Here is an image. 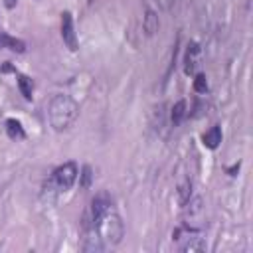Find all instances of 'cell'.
<instances>
[{"instance_id": "cell-1", "label": "cell", "mask_w": 253, "mask_h": 253, "mask_svg": "<svg viewBox=\"0 0 253 253\" xmlns=\"http://www.w3.org/2000/svg\"><path fill=\"white\" fill-rule=\"evenodd\" d=\"M47 115H49V123L55 130H65L69 128L77 115H79V107L77 103L67 97V95H55L51 101H49V107H47Z\"/></svg>"}, {"instance_id": "cell-2", "label": "cell", "mask_w": 253, "mask_h": 253, "mask_svg": "<svg viewBox=\"0 0 253 253\" xmlns=\"http://www.w3.org/2000/svg\"><path fill=\"white\" fill-rule=\"evenodd\" d=\"M97 233H99V237L103 239V243L107 245V247H113V245H119L121 243V239H123V235H125V225H123V221H121V217L111 210L109 213H105L103 215V219L97 223Z\"/></svg>"}, {"instance_id": "cell-3", "label": "cell", "mask_w": 253, "mask_h": 253, "mask_svg": "<svg viewBox=\"0 0 253 253\" xmlns=\"http://www.w3.org/2000/svg\"><path fill=\"white\" fill-rule=\"evenodd\" d=\"M111 210H113V202H111L109 194L101 192L99 196H95V198L91 200L87 211H85V217H83V227H85V231H87V229H95L97 223L103 219V215L109 213Z\"/></svg>"}, {"instance_id": "cell-4", "label": "cell", "mask_w": 253, "mask_h": 253, "mask_svg": "<svg viewBox=\"0 0 253 253\" xmlns=\"http://www.w3.org/2000/svg\"><path fill=\"white\" fill-rule=\"evenodd\" d=\"M184 227H188L190 231H196L204 225V219H206V206H204V200L200 196L196 198H190L184 206Z\"/></svg>"}, {"instance_id": "cell-5", "label": "cell", "mask_w": 253, "mask_h": 253, "mask_svg": "<svg viewBox=\"0 0 253 253\" xmlns=\"http://www.w3.org/2000/svg\"><path fill=\"white\" fill-rule=\"evenodd\" d=\"M75 180H77V164L75 162H65V164L57 166L53 172V182L63 192L69 190L75 184Z\"/></svg>"}, {"instance_id": "cell-6", "label": "cell", "mask_w": 253, "mask_h": 253, "mask_svg": "<svg viewBox=\"0 0 253 253\" xmlns=\"http://www.w3.org/2000/svg\"><path fill=\"white\" fill-rule=\"evenodd\" d=\"M61 38H63V43L71 51L77 49V34H75V26H73V16L69 12H63V16H61Z\"/></svg>"}, {"instance_id": "cell-7", "label": "cell", "mask_w": 253, "mask_h": 253, "mask_svg": "<svg viewBox=\"0 0 253 253\" xmlns=\"http://www.w3.org/2000/svg\"><path fill=\"white\" fill-rule=\"evenodd\" d=\"M198 61H200V45L198 43H190L188 49H186V55H184V71L190 75L196 71L198 67Z\"/></svg>"}, {"instance_id": "cell-8", "label": "cell", "mask_w": 253, "mask_h": 253, "mask_svg": "<svg viewBox=\"0 0 253 253\" xmlns=\"http://www.w3.org/2000/svg\"><path fill=\"white\" fill-rule=\"evenodd\" d=\"M180 249H182L184 253H200V251H206L208 245H206V241H204L202 237L194 235V237H188L186 243L180 245Z\"/></svg>"}, {"instance_id": "cell-9", "label": "cell", "mask_w": 253, "mask_h": 253, "mask_svg": "<svg viewBox=\"0 0 253 253\" xmlns=\"http://www.w3.org/2000/svg\"><path fill=\"white\" fill-rule=\"evenodd\" d=\"M142 28L146 32V36H154L160 28V20H158V14L154 10H146V16H144V22H142Z\"/></svg>"}, {"instance_id": "cell-10", "label": "cell", "mask_w": 253, "mask_h": 253, "mask_svg": "<svg viewBox=\"0 0 253 253\" xmlns=\"http://www.w3.org/2000/svg\"><path fill=\"white\" fill-rule=\"evenodd\" d=\"M221 142V128L219 126H211L208 132H204V144L208 148H217Z\"/></svg>"}, {"instance_id": "cell-11", "label": "cell", "mask_w": 253, "mask_h": 253, "mask_svg": "<svg viewBox=\"0 0 253 253\" xmlns=\"http://www.w3.org/2000/svg\"><path fill=\"white\" fill-rule=\"evenodd\" d=\"M186 117V101H178L174 107H172V113H170V121H172V125L176 126V125H180L182 123V119Z\"/></svg>"}, {"instance_id": "cell-12", "label": "cell", "mask_w": 253, "mask_h": 253, "mask_svg": "<svg viewBox=\"0 0 253 253\" xmlns=\"http://www.w3.org/2000/svg\"><path fill=\"white\" fill-rule=\"evenodd\" d=\"M6 132L10 138H24V128L16 119H8L6 121Z\"/></svg>"}, {"instance_id": "cell-13", "label": "cell", "mask_w": 253, "mask_h": 253, "mask_svg": "<svg viewBox=\"0 0 253 253\" xmlns=\"http://www.w3.org/2000/svg\"><path fill=\"white\" fill-rule=\"evenodd\" d=\"M190 198H192V182H190V180H184V182L178 186V204L184 206Z\"/></svg>"}, {"instance_id": "cell-14", "label": "cell", "mask_w": 253, "mask_h": 253, "mask_svg": "<svg viewBox=\"0 0 253 253\" xmlns=\"http://www.w3.org/2000/svg\"><path fill=\"white\" fill-rule=\"evenodd\" d=\"M18 87H20L22 95H24V97L30 101V99H32V91H34L32 79H30V77H26V75H20V77H18Z\"/></svg>"}, {"instance_id": "cell-15", "label": "cell", "mask_w": 253, "mask_h": 253, "mask_svg": "<svg viewBox=\"0 0 253 253\" xmlns=\"http://www.w3.org/2000/svg\"><path fill=\"white\" fill-rule=\"evenodd\" d=\"M194 89L198 91V93H206L208 91V79H206V75H196V79H194Z\"/></svg>"}, {"instance_id": "cell-16", "label": "cell", "mask_w": 253, "mask_h": 253, "mask_svg": "<svg viewBox=\"0 0 253 253\" xmlns=\"http://www.w3.org/2000/svg\"><path fill=\"white\" fill-rule=\"evenodd\" d=\"M8 47H10L12 51H18V53H22V51L26 49L24 42H22V40H16V38H10V42H8Z\"/></svg>"}, {"instance_id": "cell-17", "label": "cell", "mask_w": 253, "mask_h": 253, "mask_svg": "<svg viewBox=\"0 0 253 253\" xmlns=\"http://www.w3.org/2000/svg\"><path fill=\"white\" fill-rule=\"evenodd\" d=\"M89 180H91V168L85 166V168H83V184H81V186L87 188V186H89Z\"/></svg>"}, {"instance_id": "cell-18", "label": "cell", "mask_w": 253, "mask_h": 253, "mask_svg": "<svg viewBox=\"0 0 253 253\" xmlns=\"http://www.w3.org/2000/svg\"><path fill=\"white\" fill-rule=\"evenodd\" d=\"M8 42H10V36L6 32H0V49L8 47Z\"/></svg>"}, {"instance_id": "cell-19", "label": "cell", "mask_w": 253, "mask_h": 253, "mask_svg": "<svg viewBox=\"0 0 253 253\" xmlns=\"http://www.w3.org/2000/svg\"><path fill=\"white\" fill-rule=\"evenodd\" d=\"M158 2V6L162 8V10H170V6L174 4V0H156Z\"/></svg>"}, {"instance_id": "cell-20", "label": "cell", "mask_w": 253, "mask_h": 253, "mask_svg": "<svg viewBox=\"0 0 253 253\" xmlns=\"http://www.w3.org/2000/svg\"><path fill=\"white\" fill-rule=\"evenodd\" d=\"M4 2H6V6H8V8H14L18 0H4Z\"/></svg>"}, {"instance_id": "cell-21", "label": "cell", "mask_w": 253, "mask_h": 253, "mask_svg": "<svg viewBox=\"0 0 253 253\" xmlns=\"http://www.w3.org/2000/svg\"><path fill=\"white\" fill-rule=\"evenodd\" d=\"M174 2H176V0H174Z\"/></svg>"}]
</instances>
